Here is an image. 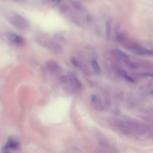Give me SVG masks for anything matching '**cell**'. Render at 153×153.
<instances>
[{"mask_svg":"<svg viewBox=\"0 0 153 153\" xmlns=\"http://www.w3.org/2000/svg\"><path fill=\"white\" fill-rule=\"evenodd\" d=\"M46 69L50 72L53 74H56L61 71V68L59 64L57 62L50 60L46 62L45 64Z\"/></svg>","mask_w":153,"mask_h":153,"instance_id":"4","label":"cell"},{"mask_svg":"<svg viewBox=\"0 0 153 153\" xmlns=\"http://www.w3.org/2000/svg\"><path fill=\"white\" fill-rule=\"evenodd\" d=\"M115 126L125 134L132 133L137 135H143L147 131L146 125L136 120H119L116 122Z\"/></svg>","mask_w":153,"mask_h":153,"instance_id":"1","label":"cell"},{"mask_svg":"<svg viewBox=\"0 0 153 153\" xmlns=\"http://www.w3.org/2000/svg\"><path fill=\"white\" fill-rule=\"evenodd\" d=\"M19 147V143L13 139H9L4 148L3 152H7L9 149H17Z\"/></svg>","mask_w":153,"mask_h":153,"instance_id":"8","label":"cell"},{"mask_svg":"<svg viewBox=\"0 0 153 153\" xmlns=\"http://www.w3.org/2000/svg\"><path fill=\"white\" fill-rule=\"evenodd\" d=\"M119 73L123 76V77L127 81L130 82H132V83H133L134 82V80L131 77V76L130 75H129V74H127V72L124 70V69H120L119 70Z\"/></svg>","mask_w":153,"mask_h":153,"instance_id":"11","label":"cell"},{"mask_svg":"<svg viewBox=\"0 0 153 153\" xmlns=\"http://www.w3.org/2000/svg\"><path fill=\"white\" fill-rule=\"evenodd\" d=\"M114 53L116 54V56L117 57H119L120 59H122L124 61H126L127 60H129V56L127 54H126L125 53H124L123 51H122L120 50L119 49H115L114 50Z\"/></svg>","mask_w":153,"mask_h":153,"instance_id":"10","label":"cell"},{"mask_svg":"<svg viewBox=\"0 0 153 153\" xmlns=\"http://www.w3.org/2000/svg\"><path fill=\"white\" fill-rule=\"evenodd\" d=\"M66 10H67V7L65 6V5H63V6H61V7H60L61 13H64L66 11Z\"/></svg>","mask_w":153,"mask_h":153,"instance_id":"17","label":"cell"},{"mask_svg":"<svg viewBox=\"0 0 153 153\" xmlns=\"http://www.w3.org/2000/svg\"><path fill=\"white\" fill-rule=\"evenodd\" d=\"M73 6H74V7L76 9L78 10L79 11H83V10H84V7H83V6L79 3V2L77 1H75L73 3Z\"/></svg>","mask_w":153,"mask_h":153,"instance_id":"13","label":"cell"},{"mask_svg":"<svg viewBox=\"0 0 153 153\" xmlns=\"http://www.w3.org/2000/svg\"><path fill=\"white\" fill-rule=\"evenodd\" d=\"M7 37L8 39L12 43L16 44H22L24 43V40L22 37L19 36L14 33H8L7 34Z\"/></svg>","mask_w":153,"mask_h":153,"instance_id":"7","label":"cell"},{"mask_svg":"<svg viewBox=\"0 0 153 153\" xmlns=\"http://www.w3.org/2000/svg\"><path fill=\"white\" fill-rule=\"evenodd\" d=\"M9 22L19 29H26L29 26V23L24 16L14 12H9L6 14Z\"/></svg>","mask_w":153,"mask_h":153,"instance_id":"2","label":"cell"},{"mask_svg":"<svg viewBox=\"0 0 153 153\" xmlns=\"http://www.w3.org/2000/svg\"><path fill=\"white\" fill-rule=\"evenodd\" d=\"M71 62L72 63V64L75 66V67H78L79 66V63L78 62L76 61V60L74 58H72L71 59Z\"/></svg>","mask_w":153,"mask_h":153,"instance_id":"16","label":"cell"},{"mask_svg":"<svg viewBox=\"0 0 153 153\" xmlns=\"http://www.w3.org/2000/svg\"><path fill=\"white\" fill-rule=\"evenodd\" d=\"M106 34H107V37L108 39H109V38L111 34V26L109 22H107L106 24Z\"/></svg>","mask_w":153,"mask_h":153,"instance_id":"14","label":"cell"},{"mask_svg":"<svg viewBox=\"0 0 153 153\" xmlns=\"http://www.w3.org/2000/svg\"><path fill=\"white\" fill-rule=\"evenodd\" d=\"M92 67L94 71V72H96L97 73H99L101 72V68L100 66L99 65V64L98 63V62L96 60H92Z\"/></svg>","mask_w":153,"mask_h":153,"instance_id":"12","label":"cell"},{"mask_svg":"<svg viewBox=\"0 0 153 153\" xmlns=\"http://www.w3.org/2000/svg\"><path fill=\"white\" fill-rule=\"evenodd\" d=\"M85 1H89V0H85Z\"/></svg>","mask_w":153,"mask_h":153,"instance_id":"19","label":"cell"},{"mask_svg":"<svg viewBox=\"0 0 153 153\" xmlns=\"http://www.w3.org/2000/svg\"><path fill=\"white\" fill-rule=\"evenodd\" d=\"M68 78L66 75H63L61 76V78L60 79V82L62 84H66L68 82Z\"/></svg>","mask_w":153,"mask_h":153,"instance_id":"15","label":"cell"},{"mask_svg":"<svg viewBox=\"0 0 153 153\" xmlns=\"http://www.w3.org/2000/svg\"><path fill=\"white\" fill-rule=\"evenodd\" d=\"M43 46L49 49L51 51L54 53H60L62 50V47L57 43L50 41H46L43 42Z\"/></svg>","mask_w":153,"mask_h":153,"instance_id":"5","label":"cell"},{"mask_svg":"<svg viewBox=\"0 0 153 153\" xmlns=\"http://www.w3.org/2000/svg\"><path fill=\"white\" fill-rule=\"evenodd\" d=\"M53 1H54V2H58V1H59L60 0H53Z\"/></svg>","mask_w":153,"mask_h":153,"instance_id":"18","label":"cell"},{"mask_svg":"<svg viewBox=\"0 0 153 153\" xmlns=\"http://www.w3.org/2000/svg\"><path fill=\"white\" fill-rule=\"evenodd\" d=\"M69 80L71 82L72 86L74 87H75L76 89H79L81 88L82 84L80 80L78 79L77 77H76V76L75 74H72L71 75V76H69Z\"/></svg>","mask_w":153,"mask_h":153,"instance_id":"9","label":"cell"},{"mask_svg":"<svg viewBox=\"0 0 153 153\" xmlns=\"http://www.w3.org/2000/svg\"><path fill=\"white\" fill-rule=\"evenodd\" d=\"M91 103L93 107L98 111H102L104 109L103 104L102 102L101 99L98 95L94 94L91 97Z\"/></svg>","mask_w":153,"mask_h":153,"instance_id":"6","label":"cell"},{"mask_svg":"<svg viewBox=\"0 0 153 153\" xmlns=\"http://www.w3.org/2000/svg\"><path fill=\"white\" fill-rule=\"evenodd\" d=\"M132 52L140 55H152V51L149 50L144 47L137 44L135 43H133L129 49Z\"/></svg>","mask_w":153,"mask_h":153,"instance_id":"3","label":"cell"}]
</instances>
